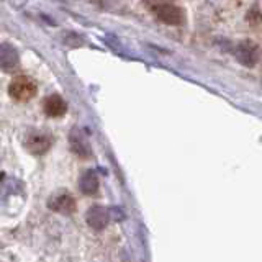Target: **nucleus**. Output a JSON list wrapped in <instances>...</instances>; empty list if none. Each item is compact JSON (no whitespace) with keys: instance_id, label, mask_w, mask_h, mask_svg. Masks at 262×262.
Listing matches in <instances>:
<instances>
[{"instance_id":"9b49d317","label":"nucleus","mask_w":262,"mask_h":262,"mask_svg":"<svg viewBox=\"0 0 262 262\" xmlns=\"http://www.w3.org/2000/svg\"><path fill=\"white\" fill-rule=\"evenodd\" d=\"M16 187H21V184L15 179H7L4 180V184L0 185V200H4V196L16 193Z\"/></svg>"},{"instance_id":"9d476101","label":"nucleus","mask_w":262,"mask_h":262,"mask_svg":"<svg viewBox=\"0 0 262 262\" xmlns=\"http://www.w3.org/2000/svg\"><path fill=\"white\" fill-rule=\"evenodd\" d=\"M79 188L85 195H95L98 192V177L94 170H85L79 180Z\"/></svg>"},{"instance_id":"7ed1b4c3","label":"nucleus","mask_w":262,"mask_h":262,"mask_svg":"<svg viewBox=\"0 0 262 262\" xmlns=\"http://www.w3.org/2000/svg\"><path fill=\"white\" fill-rule=\"evenodd\" d=\"M53 146V136L46 133V131L41 129H30L27 135H25V147L31 152V154H45L51 149Z\"/></svg>"},{"instance_id":"39448f33","label":"nucleus","mask_w":262,"mask_h":262,"mask_svg":"<svg viewBox=\"0 0 262 262\" xmlns=\"http://www.w3.org/2000/svg\"><path fill=\"white\" fill-rule=\"evenodd\" d=\"M18 66H20L18 49H16L13 45L7 43V41L0 43V71L13 72Z\"/></svg>"},{"instance_id":"0eeeda50","label":"nucleus","mask_w":262,"mask_h":262,"mask_svg":"<svg viewBox=\"0 0 262 262\" xmlns=\"http://www.w3.org/2000/svg\"><path fill=\"white\" fill-rule=\"evenodd\" d=\"M48 205L51 210L64 213V215H71V213L76 211V200H74V196L66 190H59L57 193H54L51 199H49Z\"/></svg>"},{"instance_id":"f03ea898","label":"nucleus","mask_w":262,"mask_h":262,"mask_svg":"<svg viewBox=\"0 0 262 262\" xmlns=\"http://www.w3.org/2000/svg\"><path fill=\"white\" fill-rule=\"evenodd\" d=\"M38 92L36 82L28 76H16L8 85V95L15 102H28Z\"/></svg>"},{"instance_id":"f257e3e1","label":"nucleus","mask_w":262,"mask_h":262,"mask_svg":"<svg viewBox=\"0 0 262 262\" xmlns=\"http://www.w3.org/2000/svg\"><path fill=\"white\" fill-rule=\"evenodd\" d=\"M156 18L166 25H179L185 23V10L179 5L177 0H143Z\"/></svg>"},{"instance_id":"1a4fd4ad","label":"nucleus","mask_w":262,"mask_h":262,"mask_svg":"<svg viewBox=\"0 0 262 262\" xmlns=\"http://www.w3.org/2000/svg\"><path fill=\"white\" fill-rule=\"evenodd\" d=\"M108 220H110V213L103 207H92L87 211V223L95 231H102L103 228H106Z\"/></svg>"},{"instance_id":"20e7f679","label":"nucleus","mask_w":262,"mask_h":262,"mask_svg":"<svg viewBox=\"0 0 262 262\" xmlns=\"http://www.w3.org/2000/svg\"><path fill=\"white\" fill-rule=\"evenodd\" d=\"M234 56L246 68H254L259 59V48L254 45V41H241L234 49Z\"/></svg>"},{"instance_id":"6e6552de","label":"nucleus","mask_w":262,"mask_h":262,"mask_svg":"<svg viewBox=\"0 0 262 262\" xmlns=\"http://www.w3.org/2000/svg\"><path fill=\"white\" fill-rule=\"evenodd\" d=\"M43 108H45V113L48 115V117L57 118V117L66 115V112H68V103H66V100L59 94H51L45 98Z\"/></svg>"},{"instance_id":"423d86ee","label":"nucleus","mask_w":262,"mask_h":262,"mask_svg":"<svg viewBox=\"0 0 262 262\" xmlns=\"http://www.w3.org/2000/svg\"><path fill=\"white\" fill-rule=\"evenodd\" d=\"M69 144L72 152H76L79 158L87 159L92 156V147H90V143L85 136V133L80 128H72L69 133Z\"/></svg>"}]
</instances>
